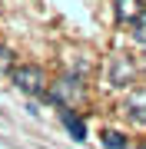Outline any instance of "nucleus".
I'll use <instances>...</instances> for the list:
<instances>
[{
	"mask_svg": "<svg viewBox=\"0 0 146 149\" xmlns=\"http://www.w3.org/2000/svg\"><path fill=\"white\" fill-rule=\"evenodd\" d=\"M13 86L20 93H27V96H43L50 90V83H47V73H43V66H37V63H20V66H13Z\"/></svg>",
	"mask_w": 146,
	"mask_h": 149,
	"instance_id": "f257e3e1",
	"label": "nucleus"
},
{
	"mask_svg": "<svg viewBox=\"0 0 146 149\" xmlns=\"http://www.w3.org/2000/svg\"><path fill=\"white\" fill-rule=\"evenodd\" d=\"M80 96V80L76 76H63V80H57L50 86V100L60 103V109H70V103Z\"/></svg>",
	"mask_w": 146,
	"mask_h": 149,
	"instance_id": "f03ea898",
	"label": "nucleus"
},
{
	"mask_svg": "<svg viewBox=\"0 0 146 149\" xmlns=\"http://www.w3.org/2000/svg\"><path fill=\"white\" fill-rule=\"evenodd\" d=\"M133 73H136V66L130 63L126 56H113V63H110V83L113 86H130L133 83Z\"/></svg>",
	"mask_w": 146,
	"mask_h": 149,
	"instance_id": "7ed1b4c3",
	"label": "nucleus"
},
{
	"mask_svg": "<svg viewBox=\"0 0 146 149\" xmlns=\"http://www.w3.org/2000/svg\"><path fill=\"white\" fill-rule=\"evenodd\" d=\"M126 113L133 123H146V90H133L126 96Z\"/></svg>",
	"mask_w": 146,
	"mask_h": 149,
	"instance_id": "20e7f679",
	"label": "nucleus"
},
{
	"mask_svg": "<svg viewBox=\"0 0 146 149\" xmlns=\"http://www.w3.org/2000/svg\"><path fill=\"white\" fill-rule=\"evenodd\" d=\"M113 10H116V20L133 23L136 17L146 10V7H143V0H116V3H113Z\"/></svg>",
	"mask_w": 146,
	"mask_h": 149,
	"instance_id": "39448f33",
	"label": "nucleus"
},
{
	"mask_svg": "<svg viewBox=\"0 0 146 149\" xmlns=\"http://www.w3.org/2000/svg\"><path fill=\"white\" fill-rule=\"evenodd\" d=\"M60 119H63V126H66V133H70L73 139H87V126H83V119L76 116V113H70V109H60Z\"/></svg>",
	"mask_w": 146,
	"mask_h": 149,
	"instance_id": "423d86ee",
	"label": "nucleus"
},
{
	"mask_svg": "<svg viewBox=\"0 0 146 149\" xmlns=\"http://www.w3.org/2000/svg\"><path fill=\"white\" fill-rule=\"evenodd\" d=\"M133 40L146 47V10H143V13H140V17L133 20Z\"/></svg>",
	"mask_w": 146,
	"mask_h": 149,
	"instance_id": "0eeeda50",
	"label": "nucleus"
},
{
	"mask_svg": "<svg viewBox=\"0 0 146 149\" xmlns=\"http://www.w3.org/2000/svg\"><path fill=\"white\" fill-rule=\"evenodd\" d=\"M13 50L10 47H0V76H3V73H13Z\"/></svg>",
	"mask_w": 146,
	"mask_h": 149,
	"instance_id": "6e6552de",
	"label": "nucleus"
},
{
	"mask_svg": "<svg viewBox=\"0 0 146 149\" xmlns=\"http://www.w3.org/2000/svg\"><path fill=\"white\" fill-rule=\"evenodd\" d=\"M103 146L106 149H126V139H123V133H103Z\"/></svg>",
	"mask_w": 146,
	"mask_h": 149,
	"instance_id": "1a4fd4ad",
	"label": "nucleus"
},
{
	"mask_svg": "<svg viewBox=\"0 0 146 149\" xmlns=\"http://www.w3.org/2000/svg\"><path fill=\"white\" fill-rule=\"evenodd\" d=\"M140 66H143V70H146V53H143V56H140Z\"/></svg>",
	"mask_w": 146,
	"mask_h": 149,
	"instance_id": "9d476101",
	"label": "nucleus"
},
{
	"mask_svg": "<svg viewBox=\"0 0 146 149\" xmlns=\"http://www.w3.org/2000/svg\"><path fill=\"white\" fill-rule=\"evenodd\" d=\"M140 149H146V146H140Z\"/></svg>",
	"mask_w": 146,
	"mask_h": 149,
	"instance_id": "9b49d317",
	"label": "nucleus"
}]
</instances>
